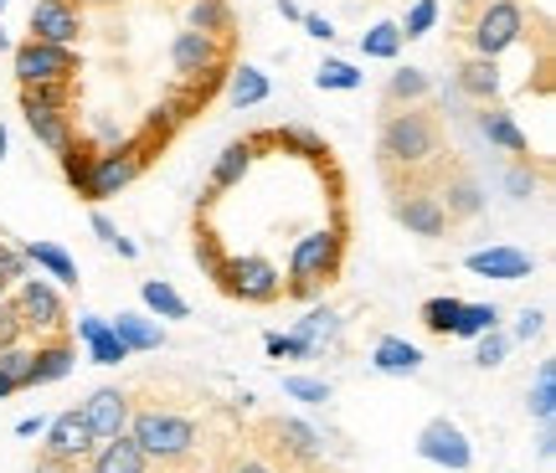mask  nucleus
Returning <instances> with one entry per match:
<instances>
[{"label":"nucleus","mask_w":556,"mask_h":473,"mask_svg":"<svg viewBox=\"0 0 556 473\" xmlns=\"http://www.w3.org/2000/svg\"><path fill=\"white\" fill-rule=\"evenodd\" d=\"M443 155V129L428 108H387L381 118V139H377V165L381 176H402V170H422Z\"/></svg>","instance_id":"nucleus-1"},{"label":"nucleus","mask_w":556,"mask_h":473,"mask_svg":"<svg viewBox=\"0 0 556 473\" xmlns=\"http://www.w3.org/2000/svg\"><path fill=\"white\" fill-rule=\"evenodd\" d=\"M340 268H345V212L336 206L330 227L304 232L294 242V253H289V278H283V294H289V298L325 294V289L340 278Z\"/></svg>","instance_id":"nucleus-2"},{"label":"nucleus","mask_w":556,"mask_h":473,"mask_svg":"<svg viewBox=\"0 0 556 473\" xmlns=\"http://www.w3.org/2000/svg\"><path fill=\"white\" fill-rule=\"evenodd\" d=\"M129 437L150 453V463H155V458L160 463H180V458L201 443V422L191 412H176V407L150 401V407L129 412Z\"/></svg>","instance_id":"nucleus-3"},{"label":"nucleus","mask_w":556,"mask_h":473,"mask_svg":"<svg viewBox=\"0 0 556 473\" xmlns=\"http://www.w3.org/2000/svg\"><path fill=\"white\" fill-rule=\"evenodd\" d=\"M160 150L150 144V139H119V144H109V150H93V170H88V186H83V201H109L119 196V191H129L144 170H150V159H155Z\"/></svg>","instance_id":"nucleus-4"},{"label":"nucleus","mask_w":556,"mask_h":473,"mask_svg":"<svg viewBox=\"0 0 556 473\" xmlns=\"http://www.w3.org/2000/svg\"><path fill=\"white\" fill-rule=\"evenodd\" d=\"M526 37V0H475V16L454 41L475 47V57H500Z\"/></svg>","instance_id":"nucleus-5"},{"label":"nucleus","mask_w":556,"mask_h":473,"mask_svg":"<svg viewBox=\"0 0 556 473\" xmlns=\"http://www.w3.org/2000/svg\"><path fill=\"white\" fill-rule=\"evenodd\" d=\"M16 315L21 324H26V335H41V340H52V335H67V298H62V289L52 283V278H21V289H16Z\"/></svg>","instance_id":"nucleus-6"},{"label":"nucleus","mask_w":556,"mask_h":473,"mask_svg":"<svg viewBox=\"0 0 556 473\" xmlns=\"http://www.w3.org/2000/svg\"><path fill=\"white\" fill-rule=\"evenodd\" d=\"M11 67H16L21 88H37V82H78L83 57H78V47H52V41H31V37H26L16 47Z\"/></svg>","instance_id":"nucleus-7"},{"label":"nucleus","mask_w":556,"mask_h":473,"mask_svg":"<svg viewBox=\"0 0 556 473\" xmlns=\"http://www.w3.org/2000/svg\"><path fill=\"white\" fill-rule=\"evenodd\" d=\"M217 289L242 298V304H278L283 298V273L263 253H242V257H227Z\"/></svg>","instance_id":"nucleus-8"},{"label":"nucleus","mask_w":556,"mask_h":473,"mask_svg":"<svg viewBox=\"0 0 556 473\" xmlns=\"http://www.w3.org/2000/svg\"><path fill=\"white\" fill-rule=\"evenodd\" d=\"M232 47H238V37H206V31H176V41H170V67H176V82H191L201 78L206 67H217V62H232Z\"/></svg>","instance_id":"nucleus-9"},{"label":"nucleus","mask_w":556,"mask_h":473,"mask_svg":"<svg viewBox=\"0 0 556 473\" xmlns=\"http://www.w3.org/2000/svg\"><path fill=\"white\" fill-rule=\"evenodd\" d=\"M417 458H428V463H438V469H448V473H464L475 463V448H469V437H464L458 422L433 417V422L417 433Z\"/></svg>","instance_id":"nucleus-10"},{"label":"nucleus","mask_w":556,"mask_h":473,"mask_svg":"<svg viewBox=\"0 0 556 473\" xmlns=\"http://www.w3.org/2000/svg\"><path fill=\"white\" fill-rule=\"evenodd\" d=\"M31 41H52V47H78V37L88 31L83 26V5L78 0H37L31 5V21H26Z\"/></svg>","instance_id":"nucleus-11"},{"label":"nucleus","mask_w":556,"mask_h":473,"mask_svg":"<svg viewBox=\"0 0 556 473\" xmlns=\"http://www.w3.org/2000/svg\"><path fill=\"white\" fill-rule=\"evenodd\" d=\"M93 443H99V437L88 433V422H83L78 407H67V412L47 417V443H41V453H47V458H62V463H83V458L93 453Z\"/></svg>","instance_id":"nucleus-12"},{"label":"nucleus","mask_w":556,"mask_h":473,"mask_svg":"<svg viewBox=\"0 0 556 473\" xmlns=\"http://www.w3.org/2000/svg\"><path fill=\"white\" fill-rule=\"evenodd\" d=\"M78 412H83V422H88V433L103 443V437L129 433V412H135V407H129V392H119V386H99Z\"/></svg>","instance_id":"nucleus-13"},{"label":"nucleus","mask_w":556,"mask_h":473,"mask_svg":"<svg viewBox=\"0 0 556 473\" xmlns=\"http://www.w3.org/2000/svg\"><path fill=\"white\" fill-rule=\"evenodd\" d=\"M253 159H258V150H253L248 139H232V144H227V150L217 155V165H212V180H206V191H201L197 212H212L222 191L242 186V180H248V170H253Z\"/></svg>","instance_id":"nucleus-14"},{"label":"nucleus","mask_w":556,"mask_h":473,"mask_svg":"<svg viewBox=\"0 0 556 473\" xmlns=\"http://www.w3.org/2000/svg\"><path fill=\"white\" fill-rule=\"evenodd\" d=\"M464 268L475 278H500V283H520V278H531L536 273V257L531 253H520V247H479V253L464 257Z\"/></svg>","instance_id":"nucleus-15"},{"label":"nucleus","mask_w":556,"mask_h":473,"mask_svg":"<svg viewBox=\"0 0 556 473\" xmlns=\"http://www.w3.org/2000/svg\"><path fill=\"white\" fill-rule=\"evenodd\" d=\"M438 206H443V217H448V227L454 221H469V217H479L484 212V191H479V180L464 170V165H454L448 176L438 180Z\"/></svg>","instance_id":"nucleus-16"},{"label":"nucleus","mask_w":556,"mask_h":473,"mask_svg":"<svg viewBox=\"0 0 556 473\" xmlns=\"http://www.w3.org/2000/svg\"><path fill=\"white\" fill-rule=\"evenodd\" d=\"M21 114H26V129H31V139L47 155H62V150L78 144V118L67 108H31V103H21Z\"/></svg>","instance_id":"nucleus-17"},{"label":"nucleus","mask_w":556,"mask_h":473,"mask_svg":"<svg viewBox=\"0 0 556 473\" xmlns=\"http://www.w3.org/2000/svg\"><path fill=\"white\" fill-rule=\"evenodd\" d=\"M392 217H397L413 237H443L448 232V217H443V206H438L433 191H402V196H392Z\"/></svg>","instance_id":"nucleus-18"},{"label":"nucleus","mask_w":556,"mask_h":473,"mask_svg":"<svg viewBox=\"0 0 556 473\" xmlns=\"http://www.w3.org/2000/svg\"><path fill=\"white\" fill-rule=\"evenodd\" d=\"M83 463H88V473H150V453L129 433L93 443V453L83 458Z\"/></svg>","instance_id":"nucleus-19"},{"label":"nucleus","mask_w":556,"mask_h":473,"mask_svg":"<svg viewBox=\"0 0 556 473\" xmlns=\"http://www.w3.org/2000/svg\"><path fill=\"white\" fill-rule=\"evenodd\" d=\"M73 360H78V350H73V340H67V335L41 340L37 350H31V371H26V392H31V386H52V381H62V375L73 371Z\"/></svg>","instance_id":"nucleus-20"},{"label":"nucleus","mask_w":556,"mask_h":473,"mask_svg":"<svg viewBox=\"0 0 556 473\" xmlns=\"http://www.w3.org/2000/svg\"><path fill=\"white\" fill-rule=\"evenodd\" d=\"M454 88L464 93V99H475V103H490L500 99V67H495V57H464L454 67Z\"/></svg>","instance_id":"nucleus-21"},{"label":"nucleus","mask_w":556,"mask_h":473,"mask_svg":"<svg viewBox=\"0 0 556 473\" xmlns=\"http://www.w3.org/2000/svg\"><path fill=\"white\" fill-rule=\"evenodd\" d=\"M479 135L490 139L495 150H505V155H516V159H531V139L520 135V124H516V114H505V108H484L479 114Z\"/></svg>","instance_id":"nucleus-22"},{"label":"nucleus","mask_w":556,"mask_h":473,"mask_svg":"<svg viewBox=\"0 0 556 473\" xmlns=\"http://www.w3.org/2000/svg\"><path fill=\"white\" fill-rule=\"evenodd\" d=\"M268 135H274V150H283V155H304L309 165L330 170V144H325V135L304 129V124H283V129H268Z\"/></svg>","instance_id":"nucleus-23"},{"label":"nucleus","mask_w":556,"mask_h":473,"mask_svg":"<svg viewBox=\"0 0 556 473\" xmlns=\"http://www.w3.org/2000/svg\"><path fill=\"white\" fill-rule=\"evenodd\" d=\"M21 257H26L31 268H41V273L52 278L58 289H78V263L62 253L58 242H26V247H21Z\"/></svg>","instance_id":"nucleus-24"},{"label":"nucleus","mask_w":556,"mask_h":473,"mask_svg":"<svg viewBox=\"0 0 556 473\" xmlns=\"http://www.w3.org/2000/svg\"><path fill=\"white\" fill-rule=\"evenodd\" d=\"M371 371H381V375H417L422 371V350L407 345V340H397V335H381L377 350H371Z\"/></svg>","instance_id":"nucleus-25"},{"label":"nucleus","mask_w":556,"mask_h":473,"mask_svg":"<svg viewBox=\"0 0 556 473\" xmlns=\"http://www.w3.org/2000/svg\"><path fill=\"white\" fill-rule=\"evenodd\" d=\"M109 330L119 335V345H124L129 355L160 350V345H165V330H160L155 319H144V315H119V319H109Z\"/></svg>","instance_id":"nucleus-26"},{"label":"nucleus","mask_w":556,"mask_h":473,"mask_svg":"<svg viewBox=\"0 0 556 473\" xmlns=\"http://www.w3.org/2000/svg\"><path fill=\"white\" fill-rule=\"evenodd\" d=\"M268 93H274V82L258 67H232L227 73V103L232 108H258V103H268Z\"/></svg>","instance_id":"nucleus-27"},{"label":"nucleus","mask_w":556,"mask_h":473,"mask_svg":"<svg viewBox=\"0 0 556 473\" xmlns=\"http://www.w3.org/2000/svg\"><path fill=\"white\" fill-rule=\"evenodd\" d=\"M191 31H206V37H238V16H232V0H197L191 5Z\"/></svg>","instance_id":"nucleus-28"},{"label":"nucleus","mask_w":556,"mask_h":473,"mask_svg":"<svg viewBox=\"0 0 556 473\" xmlns=\"http://www.w3.org/2000/svg\"><path fill=\"white\" fill-rule=\"evenodd\" d=\"M139 298H144V309H150V315H160V319H186V315H191V304H186V298H180L165 278H144V283H139Z\"/></svg>","instance_id":"nucleus-29"},{"label":"nucleus","mask_w":556,"mask_h":473,"mask_svg":"<svg viewBox=\"0 0 556 473\" xmlns=\"http://www.w3.org/2000/svg\"><path fill=\"white\" fill-rule=\"evenodd\" d=\"M428 88H433V78H428L422 67H402V73H392V82H387L381 103H387V108H402V103L428 99Z\"/></svg>","instance_id":"nucleus-30"},{"label":"nucleus","mask_w":556,"mask_h":473,"mask_svg":"<svg viewBox=\"0 0 556 473\" xmlns=\"http://www.w3.org/2000/svg\"><path fill=\"white\" fill-rule=\"evenodd\" d=\"M294 335L304 340V350H309V360H315V355L340 335V319L330 315V309H309V315L299 319V330H294Z\"/></svg>","instance_id":"nucleus-31"},{"label":"nucleus","mask_w":556,"mask_h":473,"mask_svg":"<svg viewBox=\"0 0 556 473\" xmlns=\"http://www.w3.org/2000/svg\"><path fill=\"white\" fill-rule=\"evenodd\" d=\"M21 103L31 108H78V82H37V88H21Z\"/></svg>","instance_id":"nucleus-32"},{"label":"nucleus","mask_w":556,"mask_h":473,"mask_svg":"<svg viewBox=\"0 0 556 473\" xmlns=\"http://www.w3.org/2000/svg\"><path fill=\"white\" fill-rule=\"evenodd\" d=\"M458 309H464V298H454V294H438V298H428V304L417 309V319H422V330H428V335H454V319H458Z\"/></svg>","instance_id":"nucleus-33"},{"label":"nucleus","mask_w":556,"mask_h":473,"mask_svg":"<svg viewBox=\"0 0 556 473\" xmlns=\"http://www.w3.org/2000/svg\"><path fill=\"white\" fill-rule=\"evenodd\" d=\"M397 52H402V31H397V21H377L371 31H361V57L392 62Z\"/></svg>","instance_id":"nucleus-34"},{"label":"nucleus","mask_w":556,"mask_h":473,"mask_svg":"<svg viewBox=\"0 0 556 473\" xmlns=\"http://www.w3.org/2000/svg\"><path fill=\"white\" fill-rule=\"evenodd\" d=\"M531 417H536L541 427L556 417V360H541V371H536V386H531Z\"/></svg>","instance_id":"nucleus-35"},{"label":"nucleus","mask_w":556,"mask_h":473,"mask_svg":"<svg viewBox=\"0 0 556 473\" xmlns=\"http://www.w3.org/2000/svg\"><path fill=\"white\" fill-rule=\"evenodd\" d=\"M500 324V304H464L454 319V335L458 340H479L484 330H495Z\"/></svg>","instance_id":"nucleus-36"},{"label":"nucleus","mask_w":556,"mask_h":473,"mask_svg":"<svg viewBox=\"0 0 556 473\" xmlns=\"http://www.w3.org/2000/svg\"><path fill=\"white\" fill-rule=\"evenodd\" d=\"M274 433H278V443H283L289 453H299V458H315L319 453V433H315V427H304V422H294V417L274 422Z\"/></svg>","instance_id":"nucleus-37"},{"label":"nucleus","mask_w":556,"mask_h":473,"mask_svg":"<svg viewBox=\"0 0 556 473\" xmlns=\"http://www.w3.org/2000/svg\"><path fill=\"white\" fill-rule=\"evenodd\" d=\"M191 247H197L201 273H206V278H212V283H217V278H222V268H227V253H222V237L212 232V227H201V221H197V242H191Z\"/></svg>","instance_id":"nucleus-38"},{"label":"nucleus","mask_w":556,"mask_h":473,"mask_svg":"<svg viewBox=\"0 0 556 473\" xmlns=\"http://www.w3.org/2000/svg\"><path fill=\"white\" fill-rule=\"evenodd\" d=\"M58 159H62V176H67V186H73V191L83 196V186H88V170H93V144L78 135V144H73V150H62Z\"/></svg>","instance_id":"nucleus-39"},{"label":"nucleus","mask_w":556,"mask_h":473,"mask_svg":"<svg viewBox=\"0 0 556 473\" xmlns=\"http://www.w3.org/2000/svg\"><path fill=\"white\" fill-rule=\"evenodd\" d=\"M315 82L325 88V93H356L361 88V73L351 67V62H319V73H315Z\"/></svg>","instance_id":"nucleus-40"},{"label":"nucleus","mask_w":556,"mask_h":473,"mask_svg":"<svg viewBox=\"0 0 556 473\" xmlns=\"http://www.w3.org/2000/svg\"><path fill=\"white\" fill-rule=\"evenodd\" d=\"M83 345H88V360H93V366H119V360H129V350L119 345V335H114L109 324H103L99 335H88Z\"/></svg>","instance_id":"nucleus-41"},{"label":"nucleus","mask_w":556,"mask_h":473,"mask_svg":"<svg viewBox=\"0 0 556 473\" xmlns=\"http://www.w3.org/2000/svg\"><path fill=\"white\" fill-rule=\"evenodd\" d=\"M283 396L309 401V407H325V401H330V381H319V375H283Z\"/></svg>","instance_id":"nucleus-42"},{"label":"nucleus","mask_w":556,"mask_h":473,"mask_svg":"<svg viewBox=\"0 0 556 473\" xmlns=\"http://www.w3.org/2000/svg\"><path fill=\"white\" fill-rule=\"evenodd\" d=\"M505 355H510V335H505L500 324H495V330H484V335L475 340V360L484 366V371H495V366L505 360Z\"/></svg>","instance_id":"nucleus-43"},{"label":"nucleus","mask_w":556,"mask_h":473,"mask_svg":"<svg viewBox=\"0 0 556 473\" xmlns=\"http://www.w3.org/2000/svg\"><path fill=\"white\" fill-rule=\"evenodd\" d=\"M438 26V0H413V11H407V21H402L397 31L402 41H413V37H428Z\"/></svg>","instance_id":"nucleus-44"},{"label":"nucleus","mask_w":556,"mask_h":473,"mask_svg":"<svg viewBox=\"0 0 556 473\" xmlns=\"http://www.w3.org/2000/svg\"><path fill=\"white\" fill-rule=\"evenodd\" d=\"M26 371H31V350L26 345H11V350H0V375L16 386V392H26Z\"/></svg>","instance_id":"nucleus-45"},{"label":"nucleus","mask_w":556,"mask_h":473,"mask_svg":"<svg viewBox=\"0 0 556 473\" xmlns=\"http://www.w3.org/2000/svg\"><path fill=\"white\" fill-rule=\"evenodd\" d=\"M88 221H93V232H99V242H103V247H114V253H119V257H135V253H139L135 242H129V237H124L119 227H114V221L103 217V212H93V217H88Z\"/></svg>","instance_id":"nucleus-46"},{"label":"nucleus","mask_w":556,"mask_h":473,"mask_svg":"<svg viewBox=\"0 0 556 473\" xmlns=\"http://www.w3.org/2000/svg\"><path fill=\"white\" fill-rule=\"evenodd\" d=\"M21 340H26V324H21L16 304L0 298V350H11V345H21Z\"/></svg>","instance_id":"nucleus-47"},{"label":"nucleus","mask_w":556,"mask_h":473,"mask_svg":"<svg viewBox=\"0 0 556 473\" xmlns=\"http://www.w3.org/2000/svg\"><path fill=\"white\" fill-rule=\"evenodd\" d=\"M21 278H31V263L21 257V247H5V242H0V283L11 289V283H21Z\"/></svg>","instance_id":"nucleus-48"},{"label":"nucleus","mask_w":556,"mask_h":473,"mask_svg":"<svg viewBox=\"0 0 556 473\" xmlns=\"http://www.w3.org/2000/svg\"><path fill=\"white\" fill-rule=\"evenodd\" d=\"M263 350L274 355V360H283V355H294V360H309V350H304V340L299 335H263Z\"/></svg>","instance_id":"nucleus-49"},{"label":"nucleus","mask_w":556,"mask_h":473,"mask_svg":"<svg viewBox=\"0 0 556 473\" xmlns=\"http://www.w3.org/2000/svg\"><path fill=\"white\" fill-rule=\"evenodd\" d=\"M541 330H546V315H541V309H526V315L516 319V340H536Z\"/></svg>","instance_id":"nucleus-50"},{"label":"nucleus","mask_w":556,"mask_h":473,"mask_svg":"<svg viewBox=\"0 0 556 473\" xmlns=\"http://www.w3.org/2000/svg\"><path fill=\"white\" fill-rule=\"evenodd\" d=\"M299 21H304V31H309V37H319V41H336V26H330V21H325V16H309V11H304V16H299Z\"/></svg>","instance_id":"nucleus-51"},{"label":"nucleus","mask_w":556,"mask_h":473,"mask_svg":"<svg viewBox=\"0 0 556 473\" xmlns=\"http://www.w3.org/2000/svg\"><path fill=\"white\" fill-rule=\"evenodd\" d=\"M31 473H78V463H62V458L37 453V469H31Z\"/></svg>","instance_id":"nucleus-52"},{"label":"nucleus","mask_w":556,"mask_h":473,"mask_svg":"<svg viewBox=\"0 0 556 473\" xmlns=\"http://www.w3.org/2000/svg\"><path fill=\"white\" fill-rule=\"evenodd\" d=\"M73 324H78V340H88V335H99V330L109 324V319H103V315H78Z\"/></svg>","instance_id":"nucleus-53"},{"label":"nucleus","mask_w":556,"mask_h":473,"mask_svg":"<svg viewBox=\"0 0 556 473\" xmlns=\"http://www.w3.org/2000/svg\"><path fill=\"white\" fill-rule=\"evenodd\" d=\"M16 433H21V437H41V433H47V417H21Z\"/></svg>","instance_id":"nucleus-54"},{"label":"nucleus","mask_w":556,"mask_h":473,"mask_svg":"<svg viewBox=\"0 0 556 473\" xmlns=\"http://www.w3.org/2000/svg\"><path fill=\"white\" fill-rule=\"evenodd\" d=\"M227 473H274V469H268L263 458H238V463H232Z\"/></svg>","instance_id":"nucleus-55"},{"label":"nucleus","mask_w":556,"mask_h":473,"mask_svg":"<svg viewBox=\"0 0 556 473\" xmlns=\"http://www.w3.org/2000/svg\"><path fill=\"white\" fill-rule=\"evenodd\" d=\"M278 16H283V21H299V16H304V11H299L294 0H278Z\"/></svg>","instance_id":"nucleus-56"},{"label":"nucleus","mask_w":556,"mask_h":473,"mask_svg":"<svg viewBox=\"0 0 556 473\" xmlns=\"http://www.w3.org/2000/svg\"><path fill=\"white\" fill-rule=\"evenodd\" d=\"M16 392V386H11V381H5V375H0V401H5V396Z\"/></svg>","instance_id":"nucleus-57"},{"label":"nucleus","mask_w":556,"mask_h":473,"mask_svg":"<svg viewBox=\"0 0 556 473\" xmlns=\"http://www.w3.org/2000/svg\"><path fill=\"white\" fill-rule=\"evenodd\" d=\"M5 150H11V139H5V124H0V159H5Z\"/></svg>","instance_id":"nucleus-58"},{"label":"nucleus","mask_w":556,"mask_h":473,"mask_svg":"<svg viewBox=\"0 0 556 473\" xmlns=\"http://www.w3.org/2000/svg\"><path fill=\"white\" fill-rule=\"evenodd\" d=\"M78 5H109V0H78Z\"/></svg>","instance_id":"nucleus-59"},{"label":"nucleus","mask_w":556,"mask_h":473,"mask_svg":"<svg viewBox=\"0 0 556 473\" xmlns=\"http://www.w3.org/2000/svg\"><path fill=\"white\" fill-rule=\"evenodd\" d=\"M5 5H11V0H0V11H5Z\"/></svg>","instance_id":"nucleus-60"},{"label":"nucleus","mask_w":556,"mask_h":473,"mask_svg":"<svg viewBox=\"0 0 556 473\" xmlns=\"http://www.w3.org/2000/svg\"><path fill=\"white\" fill-rule=\"evenodd\" d=\"M0 298H5V283H0Z\"/></svg>","instance_id":"nucleus-61"},{"label":"nucleus","mask_w":556,"mask_h":473,"mask_svg":"<svg viewBox=\"0 0 556 473\" xmlns=\"http://www.w3.org/2000/svg\"><path fill=\"white\" fill-rule=\"evenodd\" d=\"M0 47H5V37H0Z\"/></svg>","instance_id":"nucleus-62"}]
</instances>
